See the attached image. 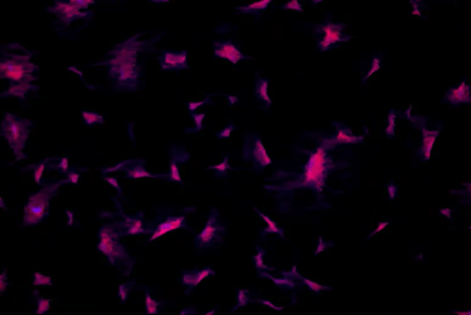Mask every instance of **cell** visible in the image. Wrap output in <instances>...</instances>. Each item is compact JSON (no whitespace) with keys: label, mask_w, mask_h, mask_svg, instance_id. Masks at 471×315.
I'll use <instances>...</instances> for the list:
<instances>
[{"label":"cell","mask_w":471,"mask_h":315,"mask_svg":"<svg viewBox=\"0 0 471 315\" xmlns=\"http://www.w3.org/2000/svg\"><path fill=\"white\" fill-rule=\"evenodd\" d=\"M123 47L117 46L114 58L111 59L109 65L110 76L116 79L117 84L121 86L130 85L137 81L138 67L137 66V51L135 47L126 43Z\"/></svg>","instance_id":"6da1fadb"},{"label":"cell","mask_w":471,"mask_h":315,"mask_svg":"<svg viewBox=\"0 0 471 315\" xmlns=\"http://www.w3.org/2000/svg\"><path fill=\"white\" fill-rule=\"evenodd\" d=\"M31 122L18 116L6 113L1 122V135L7 140L8 145L14 152L17 160L25 158L23 150L29 137Z\"/></svg>","instance_id":"7a4b0ae2"},{"label":"cell","mask_w":471,"mask_h":315,"mask_svg":"<svg viewBox=\"0 0 471 315\" xmlns=\"http://www.w3.org/2000/svg\"><path fill=\"white\" fill-rule=\"evenodd\" d=\"M61 183L62 182L47 184L37 193L29 197L24 208L23 224L25 226L36 225L45 219L49 212L50 201L56 193Z\"/></svg>","instance_id":"3957f363"},{"label":"cell","mask_w":471,"mask_h":315,"mask_svg":"<svg viewBox=\"0 0 471 315\" xmlns=\"http://www.w3.org/2000/svg\"><path fill=\"white\" fill-rule=\"evenodd\" d=\"M36 67L29 63V56H16L2 60L0 73L2 79H9L12 84L30 83L35 78L30 73Z\"/></svg>","instance_id":"277c9868"},{"label":"cell","mask_w":471,"mask_h":315,"mask_svg":"<svg viewBox=\"0 0 471 315\" xmlns=\"http://www.w3.org/2000/svg\"><path fill=\"white\" fill-rule=\"evenodd\" d=\"M345 25L341 22H334L331 18L327 19L321 25H318L314 32L320 36L318 38V47L320 51L331 50L337 47L340 43H346L351 40V36L343 32Z\"/></svg>","instance_id":"5b68a950"},{"label":"cell","mask_w":471,"mask_h":315,"mask_svg":"<svg viewBox=\"0 0 471 315\" xmlns=\"http://www.w3.org/2000/svg\"><path fill=\"white\" fill-rule=\"evenodd\" d=\"M407 114H408L407 116L408 119L413 122L415 127L419 128L421 132V144L416 153L420 156L421 161H428L431 158L433 147L435 145L437 137L440 133V131L428 129L425 125L426 119L423 117L417 116V115H411L409 111L407 112Z\"/></svg>","instance_id":"8992f818"},{"label":"cell","mask_w":471,"mask_h":315,"mask_svg":"<svg viewBox=\"0 0 471 315\" xmlns=\"http://www.w3.org/2000/svg\"><path fill=\"white\" fill-rule=\"evenodd\" d=\"M326 166V151L322 147H319L314 154H312L310 159L305 165V181L306 183H314L316 186H320L325 173Z\"/></svg>","instance_id":"52a82bcc"},{"label":"cell","mask_w":471,"mask_h":315,"mask_svg":"<svg viewBox=\"0 0 471 315\" xmlns=\"http://www.w3.org/2000/svg\"><path fill=\"white\" fill-rule=\"evenodd\" d=\"M100 240L101 241L100 244H98V249L108 258L111 265H116V263L129 258L126 248L121 243H119L117 239L103 237Z\"/></svg>","instance_id":"ba28073f"},{"label":"cell","mask_w":471,"mask_h":315,"mask_svg":"<svg viewBox=\"0 0 471 315\" xmlns=\"http://www.w3.org/2000/svg\"><path fill=\"white\" fill-rule=\"evenodd\" d=\"M215 46V56L222 58L229 61L234 65H237L240 61L251 59L246 56L239 50V47L231 41H222L214 43Z\"/></svg>","instance_id":"9c48e42d"},{"label":"cell","mask_w":471,"mask_h":315,"mask_svg":"<svg viewBox=\"0 0 471 315\" xmlns=\"http://www.w3.org/2000/svg\"><path fill=\"white\" fill-rule=\"evenodd\" d=\"M160 66L163 70H182L188 67V53L181 52H164L159 57Z\"/></svg>","instance_id":"30bf717a"},{"label":"cell","mask_w":471,"mask_h":315,"mask_svg":"<svg viewBox=\"0 0 471 315\" xmlns=\"http://www.w3.org/2000/svg\"><path fill=\"white\" fill-rule=\"evenodd\" d=\"M443 101L452 106L461 104H471V86L462 81L457 86H452L446 91Z\"/></svg>","instance_id":"8fae6325"},{"label":"cell","mask_w":471,"mask_h":315,"mask_svg":"<svg viewBox=\"0 0 471 315\" xmlns=\"http://www.w3.org/2000/svg\"><path fill=\"white\" fill-rule=\"evenodd\" d=\"M80 7L73 5L71 3L65 2H56L55 7L53 8V11L58 15L59 18L64 21L65 23L72 22L75 19L81 18V12Z\"/></svg>","instance_id":"7c38bea8"},{"label":"cell","mask_w":471,"mask_h":315,"mask_svg":"<svg viewBox=\"0 0 471 315\" xmlns=\"http://www.w3.org/2000/svg\"><path fill=\"white\" fill-rule=\"evenodd\" d=\"M184 221H185V217L184 216H180V217H168L167 220L165 222H161L159 224V226L157 227L156 231L154 232L151 237H150V240L149 241H153V240H156L158 238L164 236L167 234L168 232H171V231H174V230L179 229L183 226V223H184Z\"/></svg>","instance_id":"4fadbf2b"},{"label":"cell","mask_w":471,"mask_h":315,"mask_svg":"<svg viewBox=\"0 0 471 315\" xmlns=\"http://www.w3.org/2000/svg\"><path fill=\"white\" fill-rule=\"evenodd\" d=\"M218 231V228L217 226L216 219L212 216L209 218L208 222L206 223L203 232L198 236L196 237V245L200 248L211 245L213 243V240L216 238V235H217Z\"/></svg>","instance_id":"5bb4252c"},{"label":"cell","mask_w":471,"mask_h":315,"mask_svg":"<svg viewBox=\"0 0 471 315\" xmlns=\"http://www.w3.org/2000/svg\"><path fill=\"white\" fill-rule=\"evenodd\" d=\"M214 272L213 270L207 267L204 268L203 270H200L195 274H193L192 272H185L183 274L181 278V283L185 286L189 287L190 289H193L197 286L202 280L207 278L209 275H213Z\"/></svg>","instance_id":"9a60e30c"},{"label":"cell","mask_w":471,"mask_h":315,"mask_svg":"<svg viewBox=\"0 0 471 315\" xmlns=\"http://www.w3.org/2000/svg\"><path fill=\"white\" fill-rule=\"evenodd\" d=\"M274 0H259L249 5L236 7L235 9L241 14H253L259 16L265 11V9L269 7V5Z\"/></svg>","instance_id":"2e32d148"},{"label":"cell","mask_w":471,"mask_h":315,"mask_svg":"<svg viewBox=\"0 0 471 315\" xmlns=\"http://www.w3.org/2000/svg\"><path fill=\"white\" fill-rule=\"evenodd\" d=\"M269 81L267 79L259 77L255 83V95L258 100L265 103L268 107L272 104V100L268 93Z\"/></svg>","instance_id":"e0dca14e"},{"label":"cell","mask_w":471,"mask_h":315,"mask_svg":"<svg viewBox=\"0 0 471 315\" xmlns=\"http://www.w3.org/2000/svg\"><path fill=\"white\" fill-rule=\"evenodd\" d=\"M31 88V86L29 83H19V84H12L11 86L7 89L4 93L1 94L2 97H16L19 98L20 100H24L25 95Z\"/></svg>","instance_id":"ac0fdd59"},{"label":"cell","mask_w":471,"mask_h":315,"mask_svg":"<svg viewBox=\"0 0 471 315\" xmlns=\"http://www.w3.org/2000/svg\"><path fill=\"white\" fill-rule=\"evenodd\" d=\"M252 155H253L254 159L257 163H259L260 165H262V166H265V165H270L272 164V160L271 158H269L266 151H265V148L263 146V144L261 143V141L258 139L255 143H254V149L253 152H252Z\"/></svg>","instance_id":"d6986e66"},{"label":"cell","mask_w":471,"mask_h":315,"mask_svg":"<svg viewBox=\"0 0 471 315\" xmlns=\"http://www.w3.org/2000/svg\"><path fill=\"white\" fill-rule=\"evenodd\" d=\"M363 137H356L350 133V130L338 128L337 136L334 139L332 144L339 143H357L362 142Z\"/></svg>","instance_id":"ffe728a7"},{"label":"cell","mask_w":471,"mask_h":315,"mask_svg":"<svg viewBox=\"0 0 471 315\" xmlns=\"http://www.w3.org/2000/svg\"><path fill=\"white\" fill-rule=\"evenodd\" d=\"M126 177L128 179H144V178H157L158 176H154L152 174L147 172L145 170V167L144 166H141V165H138L134 168H131V169H127V175Z\"/></svg>","instance_id":"44dd1931"},{"label":"cell","mask_w":471,"mask_h":315,"mask_svg":"<svg viewBox=\"0 0 471 315\" xmlns=\"http://www.w3.org/2000/svg\"><path fill=\"white\" fill-rule=\"evenodd\" d=\"M81 114H82L84 122L87 124V126H92V125H94V124H102V123H104V118L102 117V115H100L99 113H97V112L83 110V111L81 112Z\"/></svg>","instance_id":"7402d4cb"},{"label":"cell","mask_w":471,"mask_h":315,"mask_svg":"<svg viewBox=\"0 0 471 315\" xmlns=\"http://www.w3.org/2000/svg\"><path fill=\"white\" fill-rule=\"evenodd\" d=\"M145 310L148 315H155L159 313V306L162 303L154 300L149 293L148 289H145Z\"/></svg>","instance_id":"603a6c76"},{"label":"cell","mask_w":471,"mask_h":315,"mask_svg":"<svg viewBox=\"0 0 471 315\" xmlns=\"http://www.w3.org/2000/svg\"><path fill=\"white\" fill-rule=\"evenodd\" d=\"M127 236H133V235H138L139 233L144 232L143 231V226H142V220L140 219H134V218H128L127 217Z\"/></svg>","instance_id":"cb8c5ba5"},{"label":"cell","mask_w":471,"mask_h":315,"mask_svg":"<svg viewBox=\"0 0 471 315\" xmlns=\"http://www.w3.org/2000/svg\"><path fill=\"white\" fill-rule=\"evenodd\" d=\"M396 119H397V113L394 109L389 111L388 116V124L386 127V135L388 138H392L395 136V129H396Z\"/></svg>","instance_id":"d4e9b609"},{"label":"cell","mask_w":471,"mask_h":315,"mask_svg":"<svg viewBox=\"0 0 471 315\" xmlns=\"http://www.w3.org/2000/svg\"><path fill=\"white\" fill-rule=\"evenodd\" d=\"M134 285H135V282L131 281L129 283H123L119 286L118 297H119V299L121 300V302L123 304L125 303V301L127 300V297H128V294L134 289Z\"/></svg>","instance_id":"484cf974"},{"label":"cell","mask_w":471,"mask_h":315,"mask_svg":"<svg viewBox=\"0 0 471 315\" xmlns=\"http://www.w3.org/2000/svg\"><path fill=\"white\" fill-rule=\"evenodd\" d=\"M33 286H53L52 279L49 276H45L41 272H36L33 276Z\"/></svg>","instance_id":"4316f807"},{"label":"cell","mask_w":471,"mask_h":315,"mask_svg":"<svg viewBox=\"0 0 471 315\" xmlns=\"http://www.w3.org/2000/svg\"><path fill=\"white\" fill-rule=\"evenodd\" d=\"M381 62H382L381 58L377 57V56H376V57H374L373 59H372L369 70H368V72H367V74L365 75V78L363 79V82H364V81H366L367 79H370V78H371V77H372V76H373L375 73H377V72L378 71L380 68H381Z\"/></svg>","instance_id":"83f0119b"},{"label":"cell","mask_w":471,"mask_h":315,"mask_svg":"<svg viewBox=\"0 0 471 315\" xmlns=\"http://www.w3.org/2000/svg\"><path fill=\"white\" fill-rule=\"evenodd\" d=\"M51 300H47V299L39 298V299H38V301H37L36 314H38V315H44V314H46L47 312H49L50 307H51Z\"/></svg>","instance_id":"f1b7e54d"},{"label":"cell","mask_w":471,"mask_h":315,"mask_svg":"<svg viewBox=\"0 0 471 315\" xmlns=\"http://www.w3.org/2000/svg\"><path fill=\"white\" fill-rule=\"evenodd\" d=\"M283 9L286 10H295L297 12H302L303 11V6L298 0H289L285 4L282 6Z\"/></svg>","instance_id":"f546056e"},{"label":"cell","mask_w":471,"mask_h":315,"mask_svg":"<svg viewBox=\"0 0 471 315\" xmlns=\"http://www.w3.org/2000/svg\"><path fill=\"white\" fill-rule=\"evenodd\" d=\"M169 179H170L171 181H177V182L182 183L181 175H180V171H179V167H178V165H177L175 161H172L171 164H170V168H169Z\"/></svg>","instance_id":"4dcf8cb0"},{"label":"cell","mask_w":471,"mask_h":315,"mask_svg":"<svg viewBox=\"0 0 471 315\" xmlns=\"http://www.w3.org/2000/svg\"><path fill=\"white\" fill-rule=\"evenodd\" d=\"M45 165H45V162H43L40 165H36V167L33 170V179H34V181H35L37 185L41 184V181L43 179V175H44V170H45Z\"/></svg>","instance_id":"1f68e13d"},{"label":"cell","mask_w":471,"mask_h":315,"mask_svg":"<svg viewBox=\"0 0 471 315\" xmlns=\"http://www.w3.org/2000/svg\"><path fill=\"white\" fill-rule=\"evenodd\" d=\"M257 212H258L259 214L261 215V217L264 219V221H265L266 223L268 224V228H267V230H266L267 232H269V233H276V234H279V233H280V229L278 228V226L276 225V223H275V222H273V221H272V220H271L269 217H267V216L262 214V213L260 212L259 210H257Z\"/></svg>","instance_id":"d6a6232c"},{"label":"cell","mask_w":471,"mask_h":315,"mask_svg":"<svg viewBox=\"0 0 471 315\" xmlns=\"http://www.w3.org/2000/svg\"><path fill=\"white\" fill-rule=\"evenodd\" d=\"M466 186V189L465 190H457V191H451V193H456L457 195H462L464 196L466 198H468L469 200L471 201V182L470 183H466V184H463Z\"/></svg>","instance_id":"836d02e7"},{"label":"cell","mask_w":471,"mask_h":315,"mask_svg":"<svg viewBox=\"0 0 471 315\" xmlns=\"http://www.w3.org/2000/svg\"><path fill=\"white\" fill-rule=\"evenodd\" d=\"M210 168L211 169H215V170L218 171V172L223 173V174L226 172V170L229 169V165H228V163H227V158H225L224 162H222L221 164L211 166Z\"/></svg>","instance_id":"e575fe53"},{"label":"cell","mask_w":471,"mask_h":315,"mask_svg":"<svg viewBox=\"0 0 471 315\" xmlns=\"http://www.w3.org/2000/svg\"><path fill=\"white\" fill-rule=\"evenodd\" d=\"M425 0H410L413 7V14L420 16V7Z\"/></svg>","instance_id":"d590c367"},{"label":"cell","mask_w":471,"mask_h":315,"mask_svg":"<svg viewBox=\"0 0 471 315\" xmlns=\"http://www.w3.org/2000/svg\"><path fill=\"white\" fill-rule=\"evenodd\" d=\"M7 275L6 271H3L0 275V292L3 293L7 288Z\"/></svg>","instance_id":"8d00e7d4"},{"label":"cell","mask_w":471,"mask_h":315,"mask_svg":"<svg viewBox=\"0 0 471 315\" xmlns=\"http://www.w3.org/2000/svg\"><path fill=\"white\" fill-rule=\"evenodd\" d=\"M70 3L80 7V8H86L88 7L89 4L93 3L92 0H69Z\"/></svg>","instance_id":"74e56055"},{"label":"cell","mask_w":471,"mask_h":315,"mask_svg":"<svg viewBox=\"0 0 471 315\" xmlns=\"http://www.w3.org/2000/svg\"><path fill=\"white\" fill-rule=\"evenodd\" d=\"M193 118L195 122L196 130L200 131L203 128V121L204 119V114L200 113V114H193Z\"/></svg>","instance_id":"f35d334b"},{"label":"cell","mask_w":471,"mask_h":315,"mask_svg":"<svg viewBox=\"0 0 471 315\" xmlns=\"http://www.w3.org/2000/svg\"><path fill=\"white\" fill-rule=\"evenodd\" d=\"M79 179H80V175L78 173L76 172H70L68 173V176H67V180L65 181H62V183L64 182H66V183H71V184H78L79 182Z\"/></svg>","instance_id":"ab89813d"},{"label":"cell","mask_w":471,"mask_h":315,"mask_svg":"<svg viewBox=\"0 0 471 315\" xmlns=\"http://www.w3.org/2000/svg\"><path fill=\"white\" fill-rule=\"evenodd\" d=\"M233 130H234V126L231 125V124L228 125L226 128H225L223 131H221L218 133V138H221V139H222V138H227V137L230 136Z\"/></svg>","instance_id":"60d3db41"},{"label":"cell","mask_w":471,"mask_h":315,"mask_svg":"<svg viewBox=\"0 0 471 315\" xmlns=\"http://www.w3.org/2000/svg\"><path fill=\"white\" fill-rule=\"evenodd\" d=\"M207 101H208V100L203 101H199V102H189V110H190L191 112H194V111H195L196 109H197L198 107H200L201 106L204 105L205 103H207Z\"/></svg>","instance_id":"b9f144b4"},{"label":"cell","mask_w":471,"mask_h":315,"mask_svg":"<svg viewBox=\"0 0 471 315\" xmlns=\"http://www.w3.org/2000/svg\"><path fill=\"white\" fill-rule=\"evenodd\" d=\"M57 167H58L60 172H67L68 171V159H67V158H62L60 163L57 165Z\"/></svg>","instance_id":"7bdbcfd3"},{"label":"cell","mask_w":471,"mask_h":315,"mask_svg":"<svg viewBox=\"0 0 471 315\" xmlns=\"http://www.w3.org/2000/svg\"><path fill=\"white\" fill-rule=\"evenodd\" d=\"M388 197L390 200H394L398 194V187L395 186L393 183L389 184L388 186Z\"/></svg>","instance_id":"ee69618b"},{"label":"cell","mask_w":471,"mask_h":315,"mask_svg":"<svg viewBox=\"0 0 471 315\" xmlns=\"http://www.w3.org/2000/svg\"><path fill=\"white\" fill-rule=\"evenodd\" d=\"M104 179H105L109 184H111V186H113V187L117 188L120 192H122L120 185H119V183H118V181H117V179H115V178H108V177H106V178H104Z\"/></svg>","instance_id":"f6af8a7d"},{"label":"cell","mask_w":471,"mask_h":315,"mask_svg":"<svg viewBox=\"0 0 471 315\" xmlns=\"http://www.w3.org/2000/svg\"><path fill=\"white\" fill-rule=\"evenodd\" d=\"M304 281L305 283H306V285L309 287L312 290H314V291H316V292L319 291L320 289H324L323 287L319 286L318 284H316V283H314V282H312V281H309L308 280H304Z\"/></svg>","instance_id":"bcb514c9"},{"label":"cell","mask_w":471,"mask_h":315,"mask_svg":"<svg viewBox=\"0 0 471 315\" xmlns=\"http://www.w3.org/2000/svg\"><path fill=\"white\" fill-rule=\"evenodd\" d=\"M388 222H380V223L378 224V226H377V229L375 230V231H374V232H373V233H372V234L370 235V237H372L373 236H375V235H376V234H377L378 232H380V231H382V230H384L385 228H386V227L388 226Z\"/></svg>","instance_id":"7dc6e473"},{"label":"cell","mask_w":471,"mask_h":315,"mask_svg":"<svg viewBox=\"0 0 471 315\" xmlns=\"http://www.w3.org/2000/svg\"><path fill=\"white\" fill-rule=\"evenodd\" d=\"M66 217H67V220H68V225H69V226H72L74 222H75L74 213H73L71 210H66Z\"/></svg>","instance_id":"c3c4849f"},{"label":"cell","mask_w":471,"mask_h":315,"mask_svg":"<svg viewBox=\"0 0 471 315\" xmlns=\"http://www.w3.org/2000/svg\"><path fill=\"white\" fill-rule=\"evenodd\" d=\"M439 212H440L441 214L443 215V216L447 217L449 220L451 219V213H452V210H451L449 208L442 209V210H439Z\"/></svg>","instance_id":"681fc988"},{"label":"cell","mask_w":471,"mask_h":315,"mask_svg":"<svg viewBox=\"0 0 471 315\" xmlns=\"http://www.w3.org/2000/svg\"><path fill=\"white\" fill-rule=\"evenodd\" d=\"M239 302H243V305H245V303H246V297H245V295L242 294L241 291L239 293Z\"/></svg>","instance_id":"f907efd6"},{"label":"cell","mask_w":471,"mask_h":315,"mask_svg":"<svg viewBox=\"0 0 471 315\" xmlns=\"http://www.w3.org/2000/svg\"><path fill=\"white\" fill-rule=\"evenodd\" d=\"M453 313L459 315H471V310H468V311H461V312H453Z\"/></svg>","instance_id":"816d5d0a"},{"label":"cell","mask_w":471,"mask_h":315,"mask_svg":"<svg viewBox=\"0 0 471 315\" xmlns=\"http://www.w3.org/2000/svg\"><path fill=\"white\" fill-rule=\"evenodd\" d=\"M0 206L2 209H6V205H5V202H4V199H1L0 200Z\"/></svg>","instance_id":"f5cc1de1"},{"label":"cell","mask_w":471,"mask_h":315,"mask_svg":"<svg viewBox=\"0 0 471 315\" xmlns=\"http://www.w3.org/2000/svg\"><path fill=\"white\" fill-rule=\"evenodd\" d=\"M311 1H312V3H313L314 5H318V4H319V3H321V2H323L324 0H311Z\"/></svg>","instance_id":"db71d44e"},{"label":"cell","mask_w":471,"mask_h":315,"mask_svg":"<svg viewBox=\"0 0 471 315\" xmlns=\"http://www.w3.org/2000/svg\"><path fill=\"white\" fill-rule=\"evenodd\" d=\"M470 229L471 230V226H470Z\"/></svg>","instance_id":"11a10c76"}]
</instances>
